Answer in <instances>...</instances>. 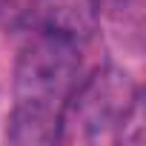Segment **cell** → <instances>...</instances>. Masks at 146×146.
Returning a JSON list of instances; mask_svg holds the SVG:
<instances>
[{
    "mask_svg": "<svg viewBox=\"0 0 146 146\" xmlns=\"http://www.w3.org/2000/svg\"><path fill=\"white\" fill-rule=\"evenodd\" d=\"M80 75V43L60 35H29L15 63L9 140L23 146L57 143L66 100Z\"/></svg>",
    "mask_w": 146,
    "mask_h": 146,
    "instance_id": "6da1fadb",
    "label": "cell"
},
{
    "mask_svg": "<svg viewBox=\"0 0 146 146\" xmlns=\"http://www.w3.org/2000/svg\"><path fill=\"white\" fill-rule=\"evenodd\" d=\"M137 109V86L126 72L106 66L98 69L83 83H75L63 117L57 140H103L123 137V126Z\"/></svg>",
    "mask_w": 146,
    "mask_h": 146,
    "instance_id": "7a4b0ae2",
    "label": "cell"
},
{
    "mask_svg": "<svg viewBox=\"0 0 146 146\" xmlns=\"http://www.w3.org/2000/svg\"><path fill=\"white\" fill-rule=\"evenodd\" d=\"M0 26L23 35H60L83 43L95 29L92 0H0Z\"/></svg>",
    "mask_w": 146,
    "mask_h": 146,
    "instance_id": "3957f363",
    "label": "cell"
}]
</instances>
